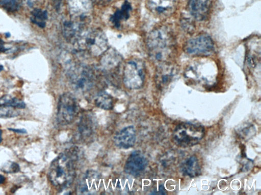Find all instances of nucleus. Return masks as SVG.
Instances as JSON below:
<instances>
[{
    "label": "nucleus",
    "mask_w": 261,
    "mask_h": 195,
    "mask_svg": "<svg viewBox=\"0 0 261 195\" xmlns=\"http://www.w3.org/2000/svg\"><path fill=\"white\" fill-rule=\"evenodd\" d=\"M255 130V129L252 125H247V126L244 127L241 129L240 135L243 138V139H249L250 135L252 136Z\"/></svg>",
    "instance_id": "nucleus-27"
},
{
    "label": "nucleus",
    "mask_w": 261,
    "mask_h": 195,
    "mask_svg": "<svg viewBox=\"0 0 261 195\" xmlns=\"http://www.w3.org/2000/svg\"><path fill=\"white\" fill-rule=\"evenodd\" d=\"M147 160L145 156L139 151L132 152L126 161L124 171L134 176L139 175L146 168Z\"/></svg>",
    "instance_id": "nucleus-11"
},
{
    "label": "nucleus",
    "mask_w": 261,
    "mask_h": 195,
    "mask_svg": "<svg viewBox=\"0 0 261 195\" xmlns=\"http://www.w3.org/2000/svg\"><path fill=\"white\" fill-rule=\"evenodd\" d=\"M94 3L100 5L109 4L112 0H92Z\"/></svg>",
    "instance_id": "nucleus-29"
},
{
    "label": "nucleus",
    "mask_w": 261,
    "mask_h": 195,
    "mask_svg": "<svg viewBox=\"0 0 261 195\" xmlns=\"http://www.w3.org/2000/svg\"><path fill=\"white\" fill-rule=\"evenodd\" d=\"M122 57L114 49H108L102 54L100 63L103 69L111 70L117 69L121 64Z\"/></svg>",
    "instance_id": "nucleus-17"
},
{
    "label": "nucleus",
    "mask_w": 261,
    "mask_h": 195,
    "mask_svg": "<svg viewBox=\"0 0 261 195\" xmlns=\"http://www.w3.org/2000/svg\"><path fill=\"white\" fill-rule=\"evenodd\" d=\"M2 5L9 11L17 10L21 4V0H1Z\"/></svg>",
    "instance_id": "nucleus-25"
},
{
    "label": "nucleus",
    "mask_w": 261,
    "mask_h": 195,
    "mask_svg": "<svg viewBox=\"0 0 261 195\" xmlns=\"http://www.w3.org/2000/svg\"><path fill=\"white\" fill-rule=\"evenodd\" d=\"M184 50L191 55H208L213 52L214 44L209 36L202 34L188 41Z\"/></svg>",
    "instance_id": "nucleus-8"
},
{
    "label": "nucleus",
    "mask_w": 261,
    "mask_h": 195,
    "mask_svg": "<svg viewBox=\"0 0 261 195\" xmlns=\"http://www.w3.org/2000/svg\"><path fill=\"white\" fill-rule=\"evenodd\" d=\"M100 177L97 172L88 171L79 184V190L82 193H96L100 187Z\"/></svg>",
    "instance_id": "nucleus-13"
},
{
    "label": "nucleus",
    "mask_w": 261,
    "mask_h": 195,
    "mask_svg": "<svg viewBox=\"0 0 261 195\" xmlns=\"http://www.w3.org/2000/svg\"><path fill=\"white\" fill-rule=\"evenodd\" d=\"M147 47L150 56L154 60L161 63L167 62L175 49L173 33L165 26L153 29L147 37Z\"/></svg>",
    "instance_id": "nucleus-2"
},
{
    "label": "nucleus",
    "mask_w": 261,
    "mask_h": 195,
    "mask_svg": "<svg viewBox=\"0 0 261 195\" xmlns=\"http://www.w3.org/2000/svg\"><path fill=\"white\" fill-rule=\"evenodd\" d=\"M211 5V0H189L188 8L191 15L196 19H205Z\"/></svg>",
    "instance_id": "nucleus-15"
},
{
    "label": "nucleus",
    "mask_w": 261,
    "mask_h": 195,
    "mask_svg": "<svg viewBox=\"0 0 261 195\" xmlns=\"http://www.w3.org/2000/svg\"><path fill=\"white\" fill-rule=\"evenodd\" d=\"M19 113L17 109L0 105V118H12L17 116Z\"/></svg>",
    "instance_id": "nucleus-24"
},
{
    "label": "nucleus",
    "mask_w": 261,
    "mask_h": 195,
    "mask_svg": "<svg viewBox=\"0 0 261 195\" xmlns=\"http://www.w3.org/2000/svg\"><path fill=\"white\" fill-rule=\"evenodd\" d=\"M63 0H50L52 5L57 10H59Z\"/></svg>",
    "instance_id": "nucleus-28"
},
{
    "label": "nucleus",
    "mask_w": 261,
    "mask_h": 195,
    "mask_svg": "<svg viewBox=\"0 0 261 195\" xmlns=\"http://www.w3.org/2000/svg\"><path fill=\"white\" fill-rule=\"evenodd\" d=\"M94 127L93 120L90 117L83 116L82 117L79 125V131L83 138H87L92 134Z\"/></svg>",
    "instance_id": "nucleus-21"
},
{
    "label": "nucleus",
    "mask_w": 261,
    "mask_h": 195,
    "mask_svg": "<svg viewBox=\"0 0 261 195\" xmlns=\"http://www.w3.org/2000/svg\"><path fill=\"white\" fill-rule=\"evenodd\" d=\"M95 73L91 67L80 66L72 68L68 72V76L74 89L85 93L93 87L96 77Z\"/></svg>",
    "instance_id": "nucleus-5"
},
{
    "label": "nucleus",
    "mask_w": 261,
    "mask_h": 195,
    "mask_svg": "<svg viewBox=\"0 0 261 195\" xmlns=\"http://www.w3.org/2000/svg\"><path fill=\"white\" fill-rule=\"evenodd\" d=\"M31 21L40 28H44L47 19V12L40 9L35 8L31 12Z\"/></svg>",
    "instance_id": "nucleus-22"
},
{
    "label": "nucleus",
    "mask_w": 261,
    "mask_h": 195,
    "mask_svg": "<svg viewBox=\"0 0 261 195\" xmlns=\"http://www.w3.org/2000/svg\"><path fill=\"white\" fill-rule=\"evenodd\" d=\"M177 0H147L149 10L154 15L167 17L175 11Z\"/></svg>",
    "instance_id": "nucleus-12"
},
{
    "label": "nucleus",
    "mask_w": 261,
    "mask_h": 195,
    "mask_svg": "<svg viewBox=\"0 0 261 195\" xmlns=\"http://www.w3.org/2000/svg\"><path fill=\"white\" fill-rule=\"evenodd\" d=\"M7 50L8 49L6 48L4 46V43L3 41L0 39V52H4Z\"/></svg>",
    "instance_id": "nucleus-30"
},
{
    "label": "nucleus",
    "mask_w": 261,
    "mask_h": 195,
    "mask_svg": "<svg viewBox=\"0 0 261 195\" xmlns=\"http://www.w3.org/2000/svg\"><path fill=\"white\" fill-rule=\"evenodd\" d=\"M0 105L10 107L17 109H24L25 104L21 100L9 96H4L0 98Z\"/></svg>",
    "instance_id": "nucleus-23"
},
{
    "label": "nucleus",
    "mask_w": 261,
    "mask_h": 195,
    "mask_svg": "<svg viewBox=\"0 0 261 195\" xmlns=\"http://www.w3.org/2000/svg\"><path fill=\"white\" fill-rule=\"evenodd\" d=\"M145 66L140 59L129 60L124 65L123 81L124 85L130 89L140 88L145 79Z\"/></svg>",
    "instance_id": "nucleus-6"
},
{
    "label": "nucleus",
    "mask_w": 261,
    "mask_h": 195,
    "mask_svg": "<svg viewBox=\"0 0 261 195\" xmlns=\"http://www.w3.org/2000/svg\"><path fill=\"white\" fill-rule=\"evenodd\" d=\"M77 149L72 148L60 153L51 162L48 177L51 183L59 190L68 187L76 175Z\"/></svg>",
    "instance_id": "nucleus-1"
},
{
    "label": "nucleus",
    "mask_w": 261,
    "mask_h": 195,
    "mask_svg": "<svg viewBox=\"0 0 261 195\" xmlns=\"http://www.w3.org/2000/svg\"><path fill=\"white\" fill-rule=\"evenodd\" d=\"M175 68L168 62L161 63L157 69L155 81L160 88H163L171 81L175 73Z\"/></svg>",
    "instance_id": "nucleus-16"
},
{
    "label": "nucleus",
    "mask_w": 261,
    "mask_h": 195,
    "mask_svg": "<svg viewBox=\"0 0 261 195\" xmlns=\"http://www.w3.org/2000/svg\"><path fill=\"white\" fill-rule=\"evenodd\" d=\"M5 181V177L2 175H0V184L3 183Z\"/></svg>",
    "instance_id": "nucleus-32"
},
{
    "label": "nucleus",
    "mask_w": 261,
    "mask_h": 195,
    "mask_svg": "<svg viewBox=\"0 0 261 195\" xmlns=\"http://www.w3.org/2000/svg\"><path fill=\"white\" fill-rule=\"evenodd\" d=\"M94 102L97 107L103 110H111L114 106L113 97L105 92L98 93L95 99Z\"/></svg>",
    "instance_id": "nucleus-20"
},
{
    "label": "nucleus",
    "mask_w": 261,
    "mask_h": 195,
    "mask_svg": "<svg viewBox=\"0 0 261 195\" xmlns=\"http://www.w3.org/2000/svg\"><path fill=\"white\" fill-rule=\"evenodd\" d=\"M205 135V128L200 123L184 122L175 127L173 132V139L177 146L186 148L199 143Z\"/></svg>",
    "instance_id": "nucleus-4"
},
{
    "label": "nucleus",
    "mask_w": 261,
    "mask_h": 195,
    "mask_svg": "<svg viewBox=\"0 0 261 195\" xmlns=\"http://www.w3.org/2000/svg\"><path fill=\"white\" fill-rule=\"evenodd\" d=\"M132 10L130 4L125 1L121 8L117 9L110 18V21L115 27H119L121 22L126 21L129 18Z\"/></svg>",
    "instance_id": "nucleus-19"
},
{
    "label": "nucleus",
    "mask_w": 261,
    "mask_h": 195,
    "mask_svg": "<svg viewBox=\"0 0 261 195\" xmlns=\"http://www.w3.org/2000/svg\"><path fill=\"white\" fill-rule=\"evenodd\" d=\"M2 171L7 173H15L19 171V166L15 162H8L2 169Z\"/></svg>",
    "instance_id": "nucleus-26"
},
{
    "label": "nucleus",
    "mask_w": 261,
    "mask_h": 195,
    "mask_svg": "<svg viewBox=\"0 0 261 195\" xmlns=\"http://www.w3.org/2000/svg\"><path fill=\"white\" fill-rule=\"evenodd\" d=\"M10 131H13L16 133L23 134L26 133V131L23 129H14V128H9Z\"/></svg>",
    "instance_id": "nucleus-31"
},
{
    "label": "nucleus",
    "mask_w": 261,
    "mask_h": 195,
    "mask_svg": "<svg viewBox=\"0 0 261 195\" xmlns=\"http://www.w3.org/2000/svg\"><path fill=\"white\" fill-rule=\"evenodd\" d=\"M136 130L133 125H129L120 131L114 137L115 145L121 149L132 147L136 142Z\"/></svg>",
    "instance_id": "nucleus-14"
},
{
    "label": "nucleus",
    "mask_w": 261,
    "mask_h": 195,
    "mask_svg": "<svg viewBox=\"0 0 261 195\" xmlns=\"http://www.w3.org/2000/svg\"><path fill=\"white\" fill-rule=\"evenodd\" d=\"M69 16L90 22L92 9L91 0H69Z\"/></svg>",
    "instance_id": "nucleus-10"
},
{
    "label": "nucleus",
    "mask_w": 261,
    "mask_h": 195,
    "mask_svg": "<svg viewBox=\"0 0 261 195\" xmlns=\"http://www.w3.org/2000/svg\"><path fill=\"white\" fill-rule=\"evenodd\" d=\"M182 174L191 178L199 176L201 173V166L198 158L192 155L187 158L180 166Z\"/></svg>",
    "instance_id": "nucleus-18"
},
{
    "label": "nucleus",
    "mask_w": 261,
    "mask_h": 195,
    "mask_svg": "<svg viewBox=\"0 0 261 195\" xmlns=\"http://www.w3.org/2000/svg\"><path fill=\"white\" fill-rule=\"evenodd\" d=\"M5 35L7 37H9L10 36V34L9 32H6Z\"/></svg>",
    "instance_id": "nucleus-34"
},
{
    "label": "nucleus",
    "mask_w": 261,
    "mask_h": 195,
    "mask_svg": "<svg viewBox=\"0 0 261 195\" xmlns=\"http://www.w3.org/2000/svg\"><path fill=\"white\" fill-rule=\"evenodd\" d=\"M89 22L69 16L62 24V31L65 39L72 44L75 43L87 30Z\"/></svg>",
    "instance_id": "nucleus-9"
},
{
    "label": "nucleus",
    "mask_w": 261,
    "mask_h": 195,
    "mask_svg": "<svg viewBox=\"0 0 261 195\" xmlns=\"http://www.w3.org/2000/svg\"><path fill=\"white\" fill-rule=\"evenodd\" d=\"M74 44L79 50L92 56L101 55L108 49L107 37L99 28L87 29Z\"/></svg>",
    "instance_id": "nucleus-3"
},
{
    "label": "nucleus",
    "mask_w": 261,
    "mask_h": 195,
    "mask_svg": "<svg viewBox=\"0 0 261 195\" xmlns=\"http://www.w3.org/2000/svg\"><path fill=\"white\" fill-rule=\"evenodd\" d=\"M79 111V104L73 95L66 92L60 96L57 113V120L59 124L66 125L71 123L77 116Z\"/></svg>",
    "instance_id": "nucleus-7"
},
{
    "label": "nucleus",
    "mask_w": 261,
    "mask_h": 195,
    "mask_svg": "<svg viewBox=\"0 0 261 195\" xmlns=\"http://www.w3.org/2000/svg\"><path fill=\"white\" fill-rule=\"evenodd\" d=\"M4 69V67L2 65H0V72Z\"/></svg>",
    "instance_id": "nucleus-35"
},
{
    "label": "nucleus",
    "mask_w": 261,
    "mask_h": 195,
    "mask_svg": "<svg viewBox=\"0 0 261 195\" xmlns=\"http://www.w3.org/2000/svg\"><path fill=\"white\" fill-rule=\"evenodd\" d=\"M2 131L0 129V143L2 142Z\"/></svg>",
    "instance_id": "nucleus-33"
}]
</instances>
